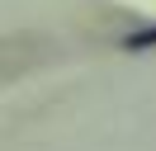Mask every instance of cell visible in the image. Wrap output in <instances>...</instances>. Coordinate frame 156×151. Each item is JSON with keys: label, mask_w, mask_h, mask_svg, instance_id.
I'll list each match as a JSON object with an SVG mask.
<instances>
[{"label": "cell", "mask_w": 156, "mask_h": 151, "mask_svg": "<svg viewBox=\"0 0 156 151\" xmlns=\"http://www.w3.org/2000/svg\"><path fill=\"white\" fill-rule=\"evenodd\" d=\"M147 47H156V24L142 28V33H128V38H123V52H147Z\"/></svg>", "instance_id": "6da1fadb"}]
</instances>
